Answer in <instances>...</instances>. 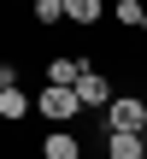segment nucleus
I'll return each instance as SVG.
<instances>
[{"label": "nucleus", "instance_id": "nucleus-1", "mask_svg": "<svg viewBox=\"0 0 147 159\" xmlns=\"http://www.w3.org/2000/svg\"><path fill=\"white\" fill-rule=\"evenodd\" d=\"M35 112H41L47 124H59V130H65V124L82 112V100H77V89H59V83H47V89L35 94Z\"/></svg>", "mask_w": 147, "mask_h": 159}, {"label": "nucleus", "instance_id": "nucleus-2", "mask_svg": "<svg viewBox=\"0 0 147 159\" xmlns=\"http://www.w3.org/2000/svg\"><path fill=\"white\" fill-rule=\"evenodd\" d=\"M106 130L141 136V130H147V100H141V94H118V100L106 106Z\"/></svg>", "mask_w": 147, "mask_h": 159}, {"label": "nucleus", "instance_id": "nucleus-3", "mask_svg": "<svg viewBox=\"0 0 147 159\" xmlns=\"http://www.w3.org/2000/svg\"><path fill=\"white\" fill-rule=\"evenodd\" d=\"M77 100H82V112H106V106H112L118 94H112V83H106V77H100V71L88 65V71L77 77Z\"/></svg>", "mask_w": 147, "mask_h": 159}, {"label": "nucleus", "instance_id": "nucleus-4", "mask_svg": "<svg viewBox=\"0 0 147 159\" xmlns=\"http://www.w3.org/2000/svg\"><path fill=\"white\" fill-rule=\"evenodd\" d=\"M94 59H82V53H53L47 59V83H59V89H77V77L88 71Z\"/></svg>", "mask_w": 147, "mask_h": 159}, {"label": "nucleus", "instance_id": "nucleus-5", "mask_svg": "<svg viewBox=\"0 0 147 159\" xmlns=\"http://www.w3.org/2000/svg\"><path fill=\"white\" fill-rule=\"evenodd\" d=\"M41 159H82V142H77L71 130H53V136L41 142Z\"/></svg>", "mask_w": 147, "mask_h": 159}, {"label": "nucleus", "instance_id": "nucleus-6", "mask_svg": "<svg viewBox=\"0 0 147 159\" xmlns=\"http://www.w3.org/2000/svg\"><path fill=\"white\" fill-rule=\"evenodd\" d=\"M106 159H147V142H141V136L112 130V136H106Z\"/></svg>", "mask_w": 147, "mask_h": 159}, {"label": "nucleus", "instance_id": "nucleus-7", "mask_svg": "<svg viewBox=\"0 0 147 159\" xmlns=\"http://www.w3.org/2000/svg\"><path fill=\"white\" fill-rule=\"evenodd\" d=\"M29 112H35V100H29V94L0 89V118H12V124H18V118H29Z\"/></svg>", "mask_w": 147, "mask_h": 159}, {"label": "nucleus", "instance_id": "nucleus-8", "mask_svg": "<svg viewBox=\"0 0 147 159\" xmlns=\"http://www.w3.org/2000/svg\"><path fill=\"white\" fill-rule=\"evenodd\" d=\"M100 12H106V0H65V18H71V24H82V30H88V24H100Z\"/></svg>", "mask_w": 147, "mask_h": 159}, {"label": "nucleus", "instance_id": "nucleus-9", "mask_svg": "<svg viewBox=\"0 0 147 159\" xmlns=\"http://www.w3.org/2000/svg\"><path fill=\"white\" fill-rule=\"evenodd\" d=\"M29 12H35V24H41V30L65 24V0H29Z\"/></svg>", "mask_w": 147, "mask_h": 159}, {"label": "nucleus", "instance_id": "nucleus-10", "mask_svg": "<svg viewBox=\"0 0 147 159\" xmlns=\"http://www.w3.org/2000/svg\"><path fill=\"white\" fill-rule=\"evenodd\" d=\"M112 18H118L124 30H141V18H147V0H118V6H112Z\"/></svg>", "mask_w": 147, "mask_h": 159}, {"label": "nucleus", "instance_id": "nucleus-11", "mask_svg": "<svg viewBox=\"0 0 147 159\" xmlns=\"http://www.w3.org/2000/svg\"><path fill=\"white\" fill-rule=\"evenodd\" d=\"M141 30H147V18H141Z\"/></svg>", "mask_w": 147, "mask_h": 159}]
</instances>
